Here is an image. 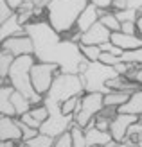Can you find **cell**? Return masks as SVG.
<instances>
[{
    "label": "cell",
    "mask_w": 142,
    "mask_h": 147,
    "mask_svg": "<svg viewBox=\"0 0 142 147\" xmlns=\"http://www.w3.org/2000/svg\"><path fill=\"white\" fill-rule=\"evenodd\" d=\"M25 31L33 38L36 61L56 63L59 72L63 74H79L81 65L86 59L81 52L79 43L59 34L47 22V18L33 20L25 25Z\"/></svg>",
    "instance_id": "cell-1"
},
{
    "label": "cell",
    "mask_w": 142,
    "mask_h": 147,
    "mask_svg": "<svg viewBox=\"0 0 142 147\" xmlns=\"http://www.w3.org/2000/svg\"><path fill=\"white\" fill-rule=\"evenodd\" d=\"M90 0H50L47 9V22L56 29L59 34H69L76 29L79 14Z\"/></svg>",
    "instance_id": "cell-2"
},
{
    "label": "cell",
    "mask_w": 142,
    "mask_h": 147,
    "mask_svg": "<svg viewBox=\"0 0 142 147\" xmlns=\"http://www.w3.org/2000/svg\"><path fill=\"white\" fill-rule=\"evenodd\" d=\"M36 63L34 56H20L14 57L13 67L9 70V84L14 88L16 92L24 93L25 97L33 102V106H40L43 104V95H40L34 90L33 81H31V68Z\"/></svg>",
    "instance_id": "cell-3"
},
{
    "label": "cell",
    "mask_w": 142,
    "mask_h": 147,
    "mask_svg": "<svg viewBox=\"0 0 142 147\" xmlns=\"http://www.w3.org/2000/svg\"><path fill=\"white\" fill-rule=\"evenodd\" d=\"M119 76L115 67L104 65L101 61H88L85 59L79 68V77L85 84V92H99L106 95L108 90V81Z\"/></svg>",
    "instance_id": "cell-4"
},
{
    "label": "cell",
    "mask_w": 142,
    "mask_h": 147,
    "mask_svg": "<svg viewBox=\"0 0 142 147\" xmlns=\"http://www.w3.org/2000/svg\"><path fill=\"white\" fill-rule=\"evenodd\" d=\"M104 109V93L99 92H90L85 93L81 97V104L77 113L74 115V124H77L81 127H86L97 115Z\"/></svg>",
    "instance_id": "cell-5"
},
{
    "label": "cell",
    "mask_w": 142,
    "mask_h": 147,
    "mask_svg": "<svg viewBox=\"0 0 142 147\" xmlns=\"http://www.w3.org/2000/svg\"><path fill=\"white\" fill-rule=\"evenodd\" d=\"M59 72V67L56 63H43V61H36L31 68V81L34 90L38 92L40 95L45 97L47 92L50 90L52 83Z\"/></svg>",
    "instance_id": "cell-6"
},
{
    "label": "cell",
    "mask_w": 142,
    "mask_h": 147,
    "mask_svg": "<svg viewBox=\"0 0 142 147\" xmlns=\"http://www.w3.org/2000/svg\"><path fill=\"white\" fill-rule=\"evenodd\" d=\"M142 119V115H133V113H117L113 119H111V124H110V133L113 136V140L117 144H122L124 138H126V133L131 124H135Z\"/></svg>",
    "instance_id": "cell-7"
},
{
    "label": "cell",
    "mask_w": 142,
    "mask_h": 147,
    "mask_svg": "<svg viewBox=\"0 0 142 147\" xmlns=\"http://www.w3.org/2000/svg\"><path fill=\"white\" fill-rule=\"evenodd\" d=\"M2 50H7L9 54H13L14 57L20 56H34V43L33 38L29 34L24 36H14L2 41Z\"/></svg>",
    "instance_id": "cell-8"
},
{
    "label": "cell",
    "mask_w": 142,
    "mask_h": 147,
    "mask_svg": "<svg viewBox=\"0 0 142 147\" xmlns=\"http://www.w3.org/2000/svg\"><path fill=\"white\" fill-rule=\"evenodd\" d=\"M0 140L2 142H22L24 133L16 117H0Z\"/></svg>",
    "instance_id": "cell-9"
},
{
    "label": "cell",
    "mask_w": 142,
    "mask_h": 147,
    "mask_svg": "<svg viewBox=\"0 0 142 147\" xmlns=\"http://www.w3.org/2000/svg\"><path fill=\"white\" fill-rule=\"evenodd\" d=\"M110 38H111V31L99 20L94 27L83 32L79 43H83V45H103V43H108Z\"/></svg>",
    "instance_id": "cell-10"
},
{
    "label": "cell",
    "mask_w": 142,
    "mask_h": 147,
    "mask_svg": "<svg viewBox=\"0 0 142 147\" xmlns=\"http://www.w3.org/2000/svg\"><path fill=\"white\" fill-rule=\"evenodd\" d=\"M110 41L117 45L119 49H122L124 52L128 50H135L142 47V36L140 34H126L122 31H117V32H111V38Z\"/></svg>",
    "instance_id": "cell-11"
},
{
    "label": "cell",
    "mask_w": 142,
    "mask_h": 147,
    "mask_svg": "<svg viewBox=\"0 0 142 147\" xmlns=\"http://www.w3.org/2000/svg\"><path fill=\"white\" fill-rule=\"evenodd\" d=\"M99 20H101V9L90 2V4H88V5L85 7V11L79 14L76 27H77V31H81V32H86L88 29H90V27H94V25H95Z\"/></svg>",
    "instance_id": "cell-12"
},
{
    "label": "cell",
    "mask_w": 142,
    "mask_h": 147,
    "mask_svg": "<svg viewBox=\"0 0 142 147\" xmlns=\"http://www.w3.org/2000/svg\"><path fill=\"white\" fill-rule=\"evenodd\" d=\"M24 34H27L25 25L20 24L16 13L9 20H5L4 24H0V41H5L9 38H14V36H24Z\"/></svg>",
    "instance_id": "cell-13"
},
{
    "label": "cell",
    "mask_w": 142,
    "mask_h": 147,
    "mask_svg": "<svg viewBox=\"0 0 142 147\" xmlns=\"http://www.w3.org/2000/svg\"><path fill=\"white\" fill-rule=\"evenodd\" d=\"M85 135H86V145H88V147H92V145H104V147H110L111 142H115L110 131H101V129H97L95 126L86 127V129H85Z\"/></svg>",
    "instance_id": "cell-14"
},
{
    "label": "cell",
    "mask_w": 142,
    "mask_h": 147,
    "mask_svg": "<svg viewBox=\"0 0 142 147\" xmlns=\"http://www.w3.org/2000/svg\"><path fill=\"white\" fill-rule=\"evenodd\" d=\"M140 88H142L140 84L130 81L126 76H117V77H113V79L108 81V90H110V92L113 90V92H122V93H130V95H133L135 92H139Z\"/></svg>",
    "instance_id": "cell-15"
},
{
    "label": "cell",
    "mask_w": 142,
    "mask_h": 147,
    "mask_svg": "<svg viewBox=\"0 0 142 147\" xmlns=\"http://www.w3.org/2000/svg\"><path fill=\"white\" fill-rule=\"evenodd\" d=\"M13 92H14V88H13L11 84L0 86V115H5V117H16V109H14L13 100H11Z\"/></svg>",
    "instance_id": "cell-16"
},
{
    "label": "cell",
    "mask_w": 142,
    "mask_h": 147,
    "mask_svg": "<svg viewBox=\"0 0 142 147\" xmlns=\"http://www.w3.org/2000/svg\"><path fill=\"white\" fill-rule=\"evenodd\" d=\"M119 113H133V115H142V88L135 92L130 97V100L119 108Z\"/></svg>",
    "instance_id": "cell-17"
},
{
    "label": "cell",
    "mask_w": 142,
    "mask_h": 147,
    "mask_svg": "<svg viewBox=\"0 0 142 147\" xmlns=\"http://www.w3.org/2000/svg\"><path fill=\"white\" fill-rule=\"evenodd\" d=\"M11 100H13V106H14V109H16V117H22L24 113H27V111H31V108H33V102L29 100L24 93H20V92H16L14 90L13 92V95H11Z\"/></svg>",
    "instance_id": "cell-18"
},
{
    "label": "cell",
    "mask_w": 142,
    "mask_h": 147,
    "mask_svg": "<svg viewBox=\"0 0 142 147\" xmlns=\"http://www.w3.org/2000/svg\"><path fill=\"white\" fill-rule=\"evenodd\" d=\"M131 95L130 93H122V92H108L106 95H104V106H108V108H121L122 104H126V102L130 100Z\"/></svg>",
    "instance_id": "cell-19"
},
{
    "label": "cell",
    "mask_w": 142,
    "mask_h": 147,
    "mask_svg": "<svg viewBox=\"0 0 142 147\" xmlns=\"http://www.w3.org/2000/svg\"><path fill=\"white\" fill-rule=\"evenodd\" d=\"M101 22L104 25H106L111 32H117V31H121V27H122V24L119 22V18L115 16V13L111 11V9H101Z\"/></svg>",
    "instance_id": "cell-20"
},
{
    "label": "cell",
    "mask_w": 142,
    "mask_h": 147,
    "mask_svg": "<svg viewBox=\"0 0 142 147\" xmlns=\"http://www.w3.org/2000/svg\"><path fill=\"white\" fill-rule=\"evenodd\" d=\"M81 97H83V95H74V97L67 99L63 104H61V113L67 115V117H74V115L77 113V109H79Z\"/></svg>",
    "instance_id": "cell-21"
},
{
    "label": "cell",
    "mask_w": 142,
    "mask_h": 147,
    "mask_svg": "<svg viewBox=\"0 0 142 147\" xmlns=\"http://www.w3.org/2000/svg\"><path fill=\"white\" fill-rule=\"evenodd\" d=\"M113 11H122V9H135L142 14V0H113L111 5Z\"/></svg>",
    "instance_id": "cell-22"
},
{
    "label": "cell",
    "mask_w": 142,
    "mask_h": 147,
    "mask_svg": "<svg viewBox=\"0 0 142 147\" xmlns=\"http://www.w3.org/2000/svg\"><path fill=\"white\" fill-rule=\"evenodd\" d=\"M72 135V142L74 147H88L86 145V135H85V127L77 126V124H72V127L69 129Z\"/></svg>",
    "instance_id": "cell-23"
},
{
    "label": "cell",
    "mask_w": 142,
    "mask_h": 147,
    "mask_svg": "<svg viewBox=\"0 0 142 147\" xmlns=\"http://www.w3.org/2000/svg\"><path fill=\"white\" fill-rule=\"evenodd\" d=\"M79 47H81L83 56L88 61H99V57L103 54V50H101L99 45H83V43H79Z\"/></svg>",
    "instance_id": "cell-24"
},
{
    "label": "cell",
    "mask_w": 142,
    "mask_h": 147,
    "mask_svg": "<svg viewBox=\"0 0 142 147\" xmlns=\"http://www.w3.org/2000/svg\"><path fill=\"white\" fill-rule=\"evenodd\" d=\"M54 142H56V138L40 133L36 138H33V140H29V142H25V144H27L29 147H54Z\"/></svg>",
    "instance_id": "cell-25"
},
{
    "label": "cell",
    "mask_w": 142,
    "mask_h": 147,
    "mask_svg": "<svg viewBox=\"0 0 142 147\" xmlns=\"http://www.w3.org/2000/svg\"><path fill=\"white\" fill-rule=\"evenodd\" d=\"M113 13H115V16L119 18L121 24H124V22H137L139 16H140V13L135 11V9H122V11H113Z\"/></svg>",
    "instance_id": "cell-26"
},
{
    "label": "cell",
    "mask_w": 142,
    "mask_h": 147,
    "mask_svg": "<svg viewBox=\"0 0 142 147\" xmlns=\"http://www.w3.org/2000/svg\"><path fill=\"white\" fill-rule=\"evenodd\" d=\"M121 59L124 63H131V65H142V47L135 50H128L121 56Z\"/></svg>",
    "instance_id": "cell-27"
},
{
    "label": "cell",
    "mask_w": 142,
    "mask_h": 147,
    "mask_svg": "<svg viewBox=\"0 0 142 147\" xmlns=\"http://www.w3.org/2000/svg\"><path fill=\"white\" fill-rule=\"evenodd\" d=\"M131 65V63H130ZM126 77H128L130 81H133V83H137L142 86V65H131L130 70L124 74Z\"/></svg>",
    "instance_id": "cell-28"
},
{
    "label": "cell",
    "mask_w": 142,
    "mask_h": 147,
    "mask_svg": "<svg viewBox=\"0 0 142 147\" xmlns=\"http://www.w3.org/2000/svg\"><path fill=\"white\" fill-rule=\"evenodd\" d=\"M29 113H31L33 117H34V119L36 120H38V122H45L47 119H49V109L45 108V104H40V106H33L31 108V111H29Z\"/></svg>",
    "instance_id": "cell-29"
},
{
    "label": "cell",
    "mask_w": 142,
    "mask_h": 147,
    "mask_svg": "<svg viewBox=\"0 0 142 147\" xmlns=\"http://www.w3.org/2000/svg\"><path fill=\"white\" fill-rule=\"evenodd\" d=\"M16 119H18V117H16ZM18 124L22 127V133H24V140H22V142H29V140H33V138H36L40 135V129H34L31 126H27V124H24L20 119H18Z\"/></svg>",
    "instance_id": "cell-30"
},
{
    "label": "cell",
    "mask_w": 142,
    "mask_h": 147,
    "mask_svg": "<svg viewBox=\"0 0 142 147\" xmlns=\"http://www.w3.org/2000/svg\"><path fill=\"white\" fill-rule=\"evenodd\" d=\"M14 13H16V11L7 4V0H0V24H4L5 20H9Z\"/></svg>",
    "instance_id": "cell-31"
},
{
    "label": "cell",
    "mask_w": 142,
    "mask_h": 147,
    "mask_svg": "<svg viewBox=\"0 0 142 147\" xmlns=\"http://www.w3.org/2000/svg\"><path fill=\"white\" fill-rule=\"evenodd\" d=\"M54 147H74V142H72V135H70V131H67V133L59 135V136L56 138V142H54Z\"/></svg>",
    "instance_id": "cell-32"
},
{
    "label": "cell",
    "mask_w": 142,
    "mask_h": 147,
    "mask_svg": "<svg viewBox=\"0 0 142 147\" xmlns=\"http://www.w3.org/2000/svg\"><path fill=\"white\" fill-rule=\"evenodd\" d=\"M99 61L104 63V65H110V67H115V65H119L122 59H121V56H115V54H110V52H103L101 57H99Z\"/></svg>",
    "instance_id": "cell-33"
},
{
    "label": "cell",
    "mask_w": 142,
    "mask_h": 147,
    "mask_svg": "<svg viewBox=\"0 0 142 147\" xmlns=\"http://www.w3.org/2000/svg\"><path fill=\"white\" fill-rule=\"evenodd\" d=\"M110 124H111V119L110 117H104V115H97L95 117V127L101 129V131H110Z\"/></svg>",
    "instance_id": "cell-34"
},
{
    "label": "cell",
    "mask_w": 142,
    "mask_h": 147,
    "mask_svg": "<svg viewBox=\"0 0 142 147\" xmlns=\"http://www.w3.org/2000/svg\"><path fill=\"white\" fill-rule=\"evenodd\" d=\"M18 119L24 122V124H27V126L34 127V129H40V127H41V122H38V120H36V119H34V117L29 113V111H27V113H24L22 117H18Z\"/></svg>",
    "instance_id": "cell-35"
},
{
    "label": "cell",
    "mask_w": 142,
    "mask_h": 147,
    "mask_svg": "<svg viewBox=\"0 0 142 147\" xmlns=\"http://www.w3.org/2000/svg\"><path fill=\"white\" fill-rule=\"evenodd\" d=\"M121 31L126 34H139V29H137V22H124Z\"/></svg>",
    "instance_id": "cell-36"
},
{
    "label": "cell",
    "mask_w": 142,
    "mask_h": 147,
    "mask_svg": "<svg viewBox=\"0 0 142 147\" xmlns=\"http://www.w3.org/2000/svg\"><path fill=\"white\" fill-rule=\"evenodd\" d=\"M94 5H97L99 9H111V5H113V0H90Z\"/></svg>",
    "instance_id": "cell-37"
},
{
    "label": "cell",
    "mask_w": 142,
    "mask_h": 147,
    "mask_svg": "<svg viewBox=\"0 0 142 147\" xmlns=\"http://www.w3.org/2000/svg\"><path fill=\"white\" fill-rule=\"evenodd\" d=\"M24 2H25V0H7V4H9V5L13 7V9H14V11H18L20 7L24 5Z\"/></svg>",
    "instance_id": "cell-38"
},
{
    "label": "cell",
    "mask_w": 142,
    "mask_h": 147,
    "mask_svg": "<svg viewBox=\"0 0 142 147\" xmlns=\"http://www.w3.org/2000/svg\"><path fill=\"white\" fill-rule=\"evenodd\" d=\"M113 147H142V144H130V142H122V144H117Z\"/></svg>",
    "instance_id": "cell-39"
},
{
    "label": "cell",
    "mask_w": 142,
    "mask_h": 147,
    "mask_svg": "<svg viewBox=\"0 0 142 147\" xmlns=\"http://www.w3.org/2000/svg\"><path fill=\"white\" fill-rule=\"evenodd\" d=\"M0 147H18V142H0Z\"/></svg>",
    "instance_id": "cell-40"
},
{
    "label": "cell",
    "mask_w": 142,
    "mask_h": 147,
    "mask_svg": "<svg viewBox=\"0 0 142 147\" xmlns=\"http://www.w3.org/2000/svg\"><path fill=\"white\" fill-rule=\"evenodd\" d=\"M137 29H139V34L142 36V14H140L139 20H137Z\"/></svg>",
    "instance_id": "cell-41"
},
{
    "label": "cell",
    "mask_w": 142,
    "mask_h": 147,
    "mask_svg": "<svg viewBox=\"0 0 142 147\" xmlns=\"http://www.w3.org/2000/svg\"><path fill=\"white\" fill-rule=\"evenodd\" d=\"M92 147H104V145H92Z\"/></svg>",
    "instance_id": "cell-42"
},
{
    "label": "cell",
    "mask_w": 142,
    "mask_h": 147,
    "mask_svg": "<svg viewBox=\"0 0 142 147\" xmlns=\"http://www.w3.org/2000/svg\"><path fill=\"white\" fill-rule=\"evenodd\" d=\"M139 144H142V135H140V140H139Z\"/></svg>",
    "instance_id": "cell-43"
}]
</instances>
